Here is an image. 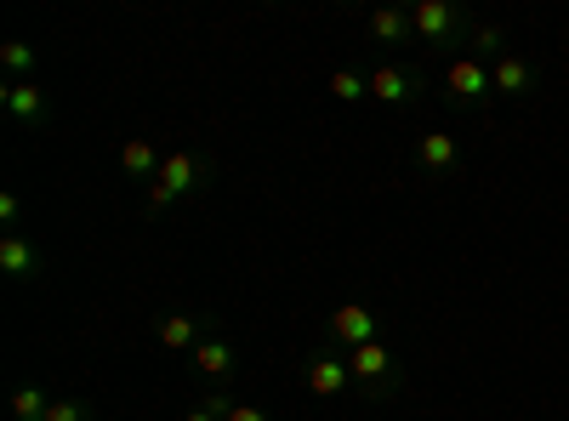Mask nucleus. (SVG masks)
Masks as SVG:
<instances>
[{"mask_svg":"<svg viewBox=\"0 0 569 421\" xmlns=\"http://www.w3.org/2000/svg\"><path fill=\"white\" fill-rule=\"evenodd\" d=\"M348 370H354V382L370 387V393H393V387H399V359H393L387 342H364V348H354Z\"/></svg>","mask_w":569,"mask_h":421,"instance_id":"f257e3e1","label":"nucleus"},{"mask_svg":"<svg viewBox=\"0 0 569 421\" xmlns=\"http://www.w3.org/2000/svg\"><path fill=\"white\" fill-rule=\"evenodd\" d=\"M490 91H496V86H490V63H479L473 52L456 58L450 69H444V97H450V103L473 109V103H484Z\"/></svg>","mask_w":569,"mask_h":421,"instance_id":"f03ea898","label":"nucleus"},{"mask_svg":"<svg viewBox=\"0 0 569 421\" xmlns=\"http://www.w3.org/2000/svg\"><path fill=\"white\" fill-rule=\"evenodd\" d=\"M194 183H200V160L194 154H165L160 165V177H154V206H171V200H183V194H194Z\"/></svg>","mask_w":569,"mask_h":421,"instance_id":"7ed1b4c3","label":"nucleus"},{"mask_svg":"<svg viewBox=\"0 0 569 421\" xmlns=\"http://www.w3.org/2000/svg\"><path fill=\"white\" fill-rule=\"evenodd\" d=\"M302 382H308L313 399H342L348 382H354V370H348V359H336V354H313L308 370H302Z\"/></svg>","mask_w":569,"mask_h":421,"instance_id":"20e7f679","label":"nucleus"},{"mask_svg":"<svg viewBox=\"0 0 569 421\" xmlns=\"http://www.w3.org/2000/svg\"><path fill=\"white\" fill-rule=\"evenodd\" d=\"M410 29L422 46H438V40H450L461 29V12L456 7H444V0H422V7L410 12Z\"/></svg>","mask_w":569,"mask_h":421,"instance_id":"39448f33","label":"nucleus"},{"mask_svg":"<svg viewBox=\"0 0 569 421\" xmlns=\"http://www.w3.org/2000/svg\"><path fill=\"white\" fill-rule=\"evenodd\" d=\"M490 86H496L502 97H524V91H535V63L524 52H502L496 63H490Z\"/></svg>","mask_w":569,"mask_h":421,"instance_id":"423d86ee","label":"nucleus"},{"mask_svg":"<svg viewBox=\"0 0 569 421\" xmlns=\"http://www.w3.org/2000/svg\"><path fill=\"white\" fill-rule=\"evenodd\" d=\"M331 336L342 342V348H364V342H376V313L348 302V308H336L331 313Z\"/></svg>","mask_w":569,"mask_h":421,"instance_id":"0eeeda50","label":"nucleus"},{"mask_svg":"<svg viewBox=\"0 0 569 421\" xmlns=\"http://www.w3.org/2000/svg\"><path fill=\"white\" fill-rule=\"evenodd\" d=\"M0 274H12V280H35L40 274V251L23 234H7L0 239Z\"/></svg>","mask_w":569,"mask_h":421,"instance_id":"6e6552de","label":"nucleus"},{"mask_svg":"<svg viewBox=\"0 0 569 421\" xmlns=\"http://www.w3.org/2000/svg\"><path fill=\"white\" fill-rule=\"evenodd\" d=\"M370 97H382V103L399 109V103H410V97H416V74H410V69L382 63L376 74H370Z\"/></svg>","mask_w":569,"mask_h":421,"instance_id":"1a4fd4ad","label":"nucleus"},{"mask_svg":"<svg viewBox=\"0 0 569 421\" xmlns=\"http://www.w3.org/2000/svg\"><path fill=\"white\" fill-rule=\"evenodd\" d=\"M0 103H7V114L23 120V126H29V120H46V91L35 81H12L7 91H0Z\"/></svg>","mask_w":569,"mask_h":421,"instance_id":"9d476101","label":"nucleus"},{"mask_svg":"<svg viewBox=\"0 0 569 421\" xmlns=\"http://www.w3.org/2000/svg\"><path fill=\"white\" fill-rule=\"evenodd\" d=\"M461 165V148H456V137H444V132H428L422 137V171H456Z\"/></svg>","mask_w":569,"mask_h":421,"instance_id":"9b49d317","label":"nucleus"},{"mask_svg":"<svg viewBox=\"0 0 569 421\" xmlns=\"http://www.w3.org/2000/svg\"><path fill=\"white\" fill-rule=\"evenodd\" d=\"M416 29H410V12H399V7H376L370 12V40H382V46H393V40H410Z\"/></svg>","mask_w":569,"mask_h":421,"instance_id":"f8f14e48","label":"nucleus"},{"mask_svg":"<svg viewBox=\"0 0 569 421\" xmlns=\"http://www.w3.org/2000/svg\"><path fill=\"white\" fill-rule=\"evenodd\" d=\"M194 370H200V376H228V370H234V342H200V348H194Z\"/></svg>","mask_w":569,"mask_h":421,"instance_id":"ddd939ff","label":"nucleus"},{"mask_svg":"<svg viewBox=\"0 0 569 421\" xmlns=\"http://www.w3.org/2000/svg\"><path fill=\"white\" fill-rule=\"evenodd\" d=\"M120 165H126V177H160V154H154V143H143V137H132L126 148H120Z\"/></svg>","mask_w":569,"mask_h":421,"instance_id":"4468645a","label":"nucleus"},{"mask_svg":"<svg viewBox=\"0 0 569 421\" xmlns=\"http://www.w3.org/2000/svg\"><path fill=\"white\" fill-rule=\"evenodd\" d=\"M194 336H200V319H188V313H177V319H160V348H194Z\"/></svg>","mask_w":569,"mask_h":421,"instance_id":"2eb2a0df","label":"nucleus"},{"mask_svg":"<svg viewBox=\"0 0 569 421\" xmlns=\"http://www.w3.org/2000/svg\"><path fill=\"white\" fill-rule=\"evenodd\" d=\"M46 410H52V399H46L40 387H17L12 393V416L17 421H46Z\"/></svg>","mask_w":569,"mask_h":421,"instance_id":"dca6fc26","label":"nucleus"},{"mask_svg":"<svg viewBox=\"0 0 569 421\" xmlns=\"http://www.w3.org/2000/svg\"><path fill=\"white\" fill-rule=\"evenodd\" d=\"M331 97H342V103H359V97H370V74L336 69V74H331Z\"/></svg>","mask_w":569,"mask_h":421,"instance_id":"f3484780","label":"nucleus"},{"mask_svg":"<svg viewBox=\"0 0 569 421\" xmlns=\"http://www.w3.org/2000/svg\"><path fill=\"white\" fill-rule=\"evenodd\" d=\"M502 46H507V29H473V58H502Z\"/></svg>","mask_w":569,"mask_h":421,"instance_id":"a211bd4d","label":"nucleus"},{"mask_svg":"<svg viewBox=\"0 0 569 421\" xmlns=\"http://www.w3.org/2000/svg\"><path fill=\"white\" fill-rule=\"evenodd\" d=\"M228 410H234V405L222 399V393H211V399H206V405H194L183 421H228Z\"/></svg>","mask_w":569,"mask_h":421,"instance_id":"6ab92c4d","label":"nucleus"},{"mask_svg":"<svg viewBox=\"0 0 569 421\" xmlns=\"http://www.w3.org/2000/svg\"><path fill=\"white\" fill-rule=\"evenodd\" d=\"M0 58H7V69H12V74H23V69H35V46L7 40V46H0Z\"/></svg>","mask_w":569,"mask_h":421,"instance_id":"aec40b11","label":"nucleus"},{"mask_svg":"<svg viewBox=\"0 0 569 421\" xmlns=\"http://www.w3.org/2000/svg\"><path fill=\"white\" fill-rule=\"evenodd\" d=\"M91 410L86 405H74V399H63V405H52V410H46V421H86Z\"/></svg>","mask_w":569,"mask_h":421,"instance_id":"412c9836","label":"nucleus"},{"mask_svg":"<svg viewBox=\"0 0 569 421\" xmlns=\"http://www.w3.org/2000/svg\"><path fill=\"white\" fill-rule=\"evenodd\" d=\"M0 222H17V194H0Z\"/></svg>","mask_w":569,"mask_h":421,"instance_id":"4be33fe9","label":"nucleus"},{"mask_svg":"<svg viewBox=\"0 0 569 421\" xmlns=\"http://www.w3.org/2000/svg\"><path fill=\"white\" fill-rule=\"evenodd\" d=\"M228 421H268V416H262V410H251V405H234V410H228Z\"/></svg>","mask_w":569,"mask_h":421,"instance_id":"5701e85b","label":"nucleus"}]
</instances>
